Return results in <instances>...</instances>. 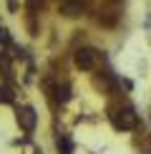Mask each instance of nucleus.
Returning <instances> with one entry per match:
<instances>
[{
	"label": "nucleus",
	"mask_w": 151,
	"mask_h": 154,
	"mask_svg": "<svg viewBox=\"0 0 151 154\" xmlns=\"http://www.w3.org/2000/svg\"><path fill=\"white\" fill-rule=\"evenodd\" d=\"M108 119H111V124L116 126V129H121V131H131L138 124L134 106H118V109H113V111L108 114Z\"/></svg>",
	"instance_id": "obj_1"
},
{
	"label": "nucleus",
	"mask_w": 151,
	"mask_h": 154,
	"mask_svg": "<svg viewBox=\"0 0 151 154\" xmlns=\"http://www.w3.org/2000/svg\"><path fill=\"white\" fill-rule=\"evenodd\" d=\"M18 124H20V129H25V131H33L35 124H38L35 109L33 106H18Z\"/></svg>",
	"instance_id": "obj_2"
},
{
	"label": "nucleus",
	"mask_w": 151,
	"mask_h": 154,
	"mask_svg": "<svg viewBox=\"0 0 151 154\" xmlns=\"http://www.w3.org/2000/svg\"><path fill=\"white\" fill-rule=\"evenodd\" d=\"M93 61H96V53H93L91 48H78L76 51V66L88 71V68H93Z\"/></svg>",
	"instance_id": "obj_3"
},
{
	"label": "nucleus",
	"mask_w": 151,
	"mask_h": 154,
	"mask_svg": "<svg viewBox=\"0 0 151 154\" xmlns=\"http://www.w3.org/2000/svg\"><path fill=\"white\" fill-rule=\"evenodd\" d=\"M61 13L66 18H78L81 13H83V3H81V0H63L61 3Z\"/></svg>",
	"instance_id": "obj_4"
},
{
	"label": "nucleus",
	"mask_w": 151,
	"mask_h": 154,
	"mask_svg": "<svg viewBox=\"0 0 151 154\" xmlns=\"http://www.w3.org/2000/svg\"><path fill=\"white\" fill-rule=\"evenodd\" d=\"M55 94H58V101H63V104H66V101L71 99V86H68V83H63V86L55 88Z\"/></svg>",
	"instance_id": "obj_5"
},
{
	"label": "nucleus",
	"mask_w": 151,
	"mask_h": 154,
	"mask_svg": "<svg viewBox=\"0 0 151 154\" xmlns=\"http://www.w3.org/2000/svg\"><path fill=\"white\" fill-rule=\"evenodd\" d=\"M0 101H5V104H10V101H13V94H10L8 86H0Z\"/></svg>",
	"instance_id": "obj_6"
},
{
	"label": "nucleus",
	"mask_w": 151,
	"mask_h": 154,
	"mask_svg": "<svg viewBox=\"0 0 151 154\" xmlns=\"http://www.w3.org/2000/svg\"><path fill=\"white\" fill-rule=\"evenodd\" d=\"M58 149H61L63 154H71V142H68L66 137H61V139H58Z\"/></svg>",
	"instance_id": "obj_7"
}]
</instances>
